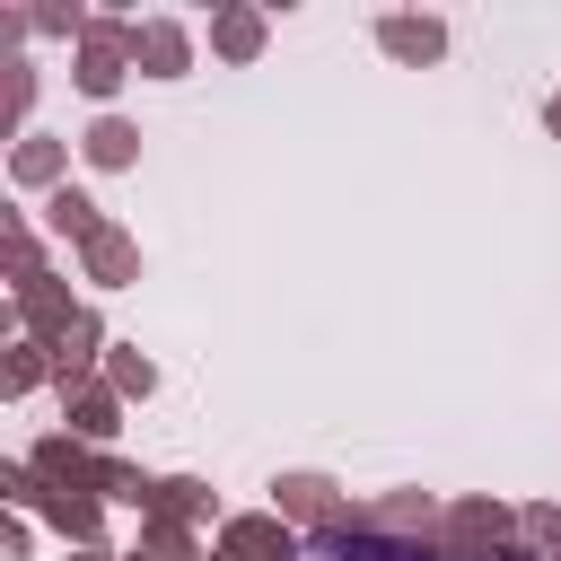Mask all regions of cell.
<instances>
[{
  "label": "cell",
  "instance_id": "1",
  "mask_svg": "<svg viewBox=\"0 0 561 561\" xmlns=\"http://www.w3.org/2000/svg\"><path fill=\"white\" fill-rule=\"evenodd\" d=\"M26 465H35V482H44V491H70V500H105V473H114V456H105V447H88V438H70V430L35 438V447H26Z\"/></svg>",
  "mask_w": 561,
  "mask_h": 561
},
{
  "label": "cell",
  "instance_id": "2",
  "mask_svg": "<svg viewBox=\"0 0 561 561\" xmlns=\"http://www.w3.org/2000/svg\"><path fill=\"white\" fill-rule=\"evenodd\" d=\"M508 535H517V508H500L491 491L447 500V517H438V552L447 561H491V552H508Z\"/></svg>",
  "mask_w": 561,
  "mask_h": 561
},
{
  "label": "cell",
  "instance_id": "3",
  "mask_svg": "<svg viewBox=\"0 0 561 561\" xmlns=\"http://www.w3.org/2000/svg\"><path fill=\"white\" fill-rule=\"evenodd\" d=\"M88 96H114L123 79H131V26L123 18H88V35H79V70H70Z\"/></svg>",
  "mask_w": 561,
  "mask_h": 561
},
{
  "label": "cell",
  "instance_id": "4",
  "mask_svg": "<svg viewBox=\"0 0 561 561\" xmlns=\"http://www.w3.org/2000/svg\"><path fill=\"white\" fill-rule=\"evenodd\" d=\"M438 500L430 491H386V500H359V535H394V543H438Z\"/></svg>",
  "mask_w": 561,
  "mask_h": 561
},
{
  "label": "cell",
  "instance_id": "5",
  "mask_svg": "<svg viewBox=\"0 0 561 561\" xmlns=\"http://www.w3.org/2000/svg\"><path fill=\"white\" fill-rule=\"evenodd\" d=\"M210 561H298V535L280 508H254V517H228L219 526V552Z\"/></svg>",
  "mask_w": 561,
  "mask_h": 561
},
{
  "label": "cell",
  "instance_id": "6",
  "mask_svg": "<svg viewBox=\"0 0 561 561\" xmlns=\"http://www.w3.org/2000/svg\"><path fill=\"white\" fill-rule=\"evenodd\" d=\"M131 70H140V79H184V70H193V35H184L175 18H140V26H131Z\"/></svg>",
  "mask_w": 561,
  "mask_h": 561
},
{
  "label": "cell",
  "instance_id": "7",
  "mask_svg": "<svg viewBox=\"0 0 561 561\" xmlns=\"http://www.w3.org/2000/svg\"><path fill=\"white\" fill-rule=\"evenodd\" d=\"M272 508H280L289 526H316V535H324V526H333L351 500H342L324 473H280V482H272Z\"/></svg>",
  "mask_w": 561,
  "mask_h": 561
},
{
  "label": "cell",
  "instance_id": "8",
  "mask_svg": "<svg viewBox=\"0 0 561 561\" xmlns=\"http://www.w3.org/2000/svg\"><path fill=\"white\" fill-rule=\"evenodd\" d=\"M70 316H79V307H70V280H53V272H44V280H26V289H18V324H26V342H61V333H70Z\"/></svg>",
  "mask_w": 561,
  "mask_h": 561
},
{
  "label": "cell",
  "instance_id": "9",
  "mask_svg": "<svg viewBox=\"0 0 561 561\" xmlns=\"http://www.w3.org/2000/svg\"><path fill=\"white\" fill-rule=\"evenodd\" d=\"M9 175H18L26 193H61V175H70V140H53V131H26V140L9 149Z\"/></svg>",
  "mask_w": 561,
  "mask_h": 561
},
{
  "label": "cell",
  "instance_id": "10",
  "mask_svg": "<svg viewBox=\"0 0 561 561\" xmlns=\"http://www.w3.org/2000/svg\"><path fill=\"white\" fill-rule=\"evenodd\" d=\"M333 561H447L438 543H394V535H359V526H324L316 535Z\"/></svg>",
  "mask_w": 561,
  "mask_h": 561
},
{
  "label": "cell",
  "instance_id": "11",
  "mask_svg": "<svg viewBox=\"0 0 561 561\" xmlns=\"http://www.w3.org/2000/svg\"><path fill=\"white\" fill-rule=\"evenodd\" d=\"M61 412H70V438H88V447H114V430H123L114 386H79V394H61Z\"/></svg>",
  "mask_w": 561,
  "mask_h": 561
},
{
  "label": "cell",
  "instance_id": "12",
  "mask_svg": "<svg viewBox=\"0 0 561 561\" xmlns=\"http://www.w3.org/2000/svg\"><path fill=\"white\" fill-rule=\"evenodd\" d=\"M79 280H96V289H123V280H140V245H131L123 228H105L96 245H79Z\"/></svg>",
  "mask_w": 561,
  "mask_h": 561
},
{
  "label": "cell",
  "instance_id": "13",
  "mask_svg": "<svg viewBox=\"0 0 561 561\" xmlns=\"http://www.w3.org/2000/svg\"><path fill=\"white\" fill-rule=\"evenodd\" d=\"M377 44H386L394 61H438V53H447V26H438V18H377Z\"/></svg>",
  "mask_w": 561,
  "mask_h": 561
},
{
  "label": "cell",
  "instance_id": "14",
  "mask_svg": "<svg viewBox=\"0 0 561 561\" xmlns=\"http://www.w3.org/2000/svg\"><path fill=\"white\" fill-rule=\"evenodd\" d=\"M44 219H53V228H61L70 245H96V237L114 228V219H105V210H96V202H88L79 184H61V193H44Z\"/></svg>",
  "mask_w": 561,
  "mask_h": 561
},
{
  "label": "cell",
  "instance_id": "15",
  "mask_svg": "<svg viewBox=\"0 0 561 561\" xmlns=\"http://www.w3.org/2000/svg\"><path fill=\"white\" fill-rule=\"evenodd\" d=\"M263 35H272L263 9H219V18H210V53H219V61H254Z\"/></svg>",
  "mask_w": 561,
  "mask_h": 561
},
{
  "label": "cell",
  "instance_id": "16",
  "mask_svg": "<svg viewBox=\"0 0 561 561\" xmlns=\"http://www.w3.org/2000/svg\"><path fill=\"white\" fill-rule=\"evenodd\" d=\"M79 149H88V167H140V131H131L123 114H96V123L79 131Z\"/></svg>",
  "mask_w": 561,
  "mask_h": 561
},
{
  "label": "cell",
  "instance_id": "17",
  "mask_svg": "<svg viewBox=\"0 0 561 561\" xmlns=\"http://www.w3.org/2000/svg\"><path fill=\"white\" fill-rule=\"evenodd\" d=\"M149 517H167V526H202V517H210V482H193V473H167V482L149 491Z\"/></svg>",
  "mask_w": 561,
  "mask_h": 561
},
{
  "label": "cell",
  "instance_id": "18",
  "mask_svg": "<svg viewBox=\"0 0 561 561\" xmlns=\"http://www.w3.org/2000/svg\"><path fill=\"white\" fill-rule=\"evenodd\" d=\"M105 386H114L123 403H149V394H158V368L140 359V342H114V351H105Z\"/></svg>",
  "mask_w": 561,
  "mask_h": 561
},
{
  "label": "cell",
  "instance_id": "19",
  "mask_svg": "<svg viewBox=\"0 0 561 561\" xmlns=\"http://www.w3.org/2000/svg\"><path fill=\"white\" fill-rule=\"evenodd\" d=\"M35 508L53 517V535H61L70 552H79V543H96V526H105V517H96V500H70V491H44Z\"/></svg>",
  "mask_w": 561,
  "mask_h": 561
},
{
  "label": "cell",
  "instance_id": "20",
  "mask_svg": "<svg viewBox=\"0 0 561 561\" xmlns=\"http://www.w3.org/2000/svg\"><path fill=\"white\" fill-rule=\"evenodd\" d=\"M131 561H202V543H193V526L140 517V543H131Z\"/></svg>",
  "mask_w": 561,
  "mask_h": 561
},
{
  "label": "cell",
  "instance_id": "21",
  "mask_svg": "<svg viewBox=\"0 0 561 561\" xmlns=\"http://www.w3.org/2000/svg\"><path fill=\"white\" fill-rule=\"evenodd\" d=\"M44 377H53V342H18V351H9V368H0V386H9V394H35Z\"/></svg>",
  "mask_w": 561,
  "mask_h": 561
},
{
  "label": "cell",
  "instance_id": "22",
  "mask_svg": "<svg viewBox=\"0 0 561 561\" xmlns=\"http://www.w3.org/2000/svg\"><path fill=\"white\" fill-rule=\"evenodd\" d=\"M149 491H158V482H149L140 465H123V456H114V473H105V500H123V508H140V517H149Z\"/></svg>",
  "mask_w": 561,
  "mask_h": 561
},
{
  "label": "cell",
  "instance_id": "23",
  "mask_svg": "<svg viewBox=\"0 0 561 561\" xmlns=\"http://www.w3.org/2000/svg\"><path fill=\"white\" fill-rule=\"evenodd\" d=\"M517 535L552 552V543H561V508H552V500H535V508H517Z\"/></svg>",
  "mask_w": 561,
  "mask_h": 561
},
{
  "label": "cell",
  "instance_id": "24",
  "mask_svg": "<svg viewBox=\"0 0 561 561\" xmlns=\"http://www.w3.org/2000/svg\"><path fill=\"white\" fill-rule=\"evenodd\" d=\"M70 561H123V552H105V543H79V552H70Z\"/></svg>",
  "mask_w": 561,
  "mask_h": 561
},
{
  "label": "cell",
  "instance_id": "25",
  "mask_svg": "<svg viewBox=\"0 0 561 561\" xmlns=\"http://www.w3.org/2000/svg\"><path fill=\"white\" fill-rule=\"evenodd\" d=\"M543 131H552V140H561V96H552V105H543Z\"/></svg>",
  "mask_w": 561,
  "mask_h": 561
},
{
  "label": "cell",
  "instance_id": "26",
  "mask_svg": "<svg viewBox=\"0 0 561 561\" xmlns=\"http://www.w3.org/2000/svg\"><path fill=\"white\" fill-rule=\"evenodd\" d=\"M491 561H543V552H517V543H508V552H491Z\"/></svg>",
  "mask_w": 561,
  "mask_h": 561
},
{
  "label": "cell",
  "instance_id": "27",
  "mask_svg": "<svg viewBox=\"0 0 561 561\" xmlns=\"http://www.w3.org/2000/svg\"><path fill=\"white\" fill-rule=\"evenodd\" d=\"M543 561H561V543H552V552H543Z\"/></svg>",
  "mask_w": 561,
  "mask_h": 561
},
{
  "label": "cell",
  "instance_id": "28",
  "mask_svg": "<svg viewBox=\"0 0 561 561\" xmlns=\"http://www.w3.org/2000/svg\"><path fill=\"white\" fill-rule=\"evenodd\" d=\"M123 561H131V552H123Z\"/></svg>",
  "mask_w": 561,
  "mask_h": 561
}]
</instances>
